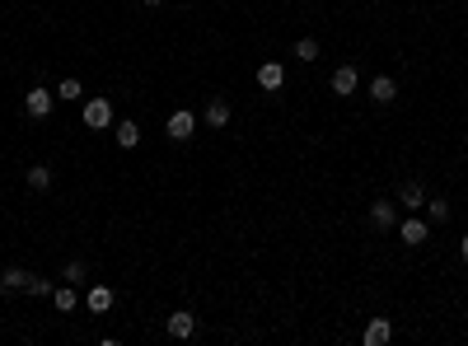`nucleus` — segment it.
Returning a JSON list of instances; mask_svg holds the SVG:
<instances>
[{
    "label": "nucleus",
    "mask_w": 468,
    "mask_h": 346,
    "mask_svg": "<svg viewBox=\"0 0 468 346\" xmlns=\"http://www.w3.org/2000/svg\"><path fill=\"white\" fill-rule=\"evenodd\" d=\"M356 90H361L356 66H351V61H346V66H337V70H333V94H337V99H351Z\"/></svg>",
    "instance_id": "nucleus-1"
},
{
    "label": "nucleus",
    "mask_w": 468,
    "mask_h": 346,
    "mask_svg": "<svg viewBox=\"0 0 468 346\" xmlns=\"http://www.w3.org/2000/svg\"><path fill=\"white\" fill-rule=\"evenodd\" d=\"M52 108H56L52 90H28V94H23V112H28V117H47Z\"/></svg>",
    "instance_id": "nucleus-2"
},
{
    "label": "nucleus",
    "mask_w": 468,
    "mask_h": 346,
    "mask_svg": "<svg viewBox=\"0 0 468 346\" xmlns=\"http://www.w3.org/2000/svg\"><path fill=\"white\" fill-rule=\"evenodd\" d=\"M108 122H112V103L108 99H90V103H85V126H90V131H103Z\"/></svg>",
    "instance_id": "nucleus-3"
},
{
    "label": "nucleus",
    "mask_w": 468,
    "mask_h": 346,
    "mask_svg": "<svg viewBox=\"0 0 468 346\" xmlns=\"http://www.w3.org/2000/svg\"><path fill=\"white\" fill-rule=\"evenodd\" d=\"M164 131H169V141H188V136L197 131V112L179 108V112H174V117H169V126H164Z\"/></svg>",
    "instance_id": "nucleus-4"
},
{
    "label": "nucleus",
    "mask_w": 468,
    "mask_h": 346,
    "mask_svg": "<svg viewBox=\"0 0 468 346\" xmlns=\"http://www.w3.org/2000/svg\"><path fill=\"white\" fill-rule=\"evenodd\" d=\"M257 85L277 94L281 85H286V66H281V61H262V66H257Z\"/></svg>",
    "instance_id": "nucleus-5"
},
{
    "label": "nucleus",
    "mask_w": 468,
    "mask_h": 346,
    "mask_svg": "<svg viewBox=\"0 0 468 346\" xmlns=\"http://www.w3.org/2000/svg\"><path fill=\"white\" fill-rule=\"evenodd\" d=\"M398 234H403V244H408V248H417V244H426V239H431V229H426V220H417V215H413V220L398 225Z\"/></svg>",
    "instance_id": "nucleus-6"
},
{
    "label": "nucleus",
    "mask_w": 468,
    "mask_h": 346,
    "mask_svg": "<svg viewBox=\"0 0 468 346\" xmlns=\"http://www.w3.org/2000/svg\"><path fill=\"white\" fill-rule=\"evenodd\" d=\"M389 337H393V323H389V318H370V323H366V337H361V342H366V346H384Z\"/></svg>",
    "instance_id": "nucleus-7"
},
{
    "label": "nucleus",
    "mask_w": 468,
    "mask_h": 346,
    "mask_svg": "<svg viewBox=\"0 0 468 346\" xmlns=\"http://www.w3.org/2000/svg\"><path fill=\"white\" fill-rule=\"evenodd\" d=\"M197 333V318H192V313H169V337H179V342H188V337Z\"/></svg>",
    "instance_id": "nucleus-8"
},
{
    "label": "nucleus",
    "mask_w": 468,
    "mask_h": 346,
    "mask_svg": "<svg viewBox=\"0 0 468 346\" xmlns=\"http://www.w3.org/2000/svg\"><path fill=\"white\" fill-rule=\"evenodd\" d=\"M398 201L408 206V211H422V206H426V188H422V183H413V178H408V183L398 188Z\"/></svg>",
    "instance_id": "nucleus-9"
},
{
    "label": "nucleus",
    "mask_w": 468,
    "mask_h": 346,
    "mask_svg": "<svg viewBox=\"0 0 468 346\" xmlns=\"http://www.w3.org/2000/svg\"><path fill=\"white\" fill-rule=\"evenodd\" d=\"M85 309H90V313H108V309H112V291H108V286H90Z\"/></svg>",
    "instance_id": "nucleus-10"
},
{
    "label": "nucleus",
    "mask_w": 468,
    "mask_h": 346,
    "mask_svg": "<svg viewBox=\"0 0 468 346\" xmlns=\"http://www.w3.org/2000/svg\"><path fill=\"white\" fill-rule=\"evenodd\" d=\"M370 99H375V103H393V99H398V85H393L389 75H375V80H370Z\"/></svg>",
    "instance_id": "nucleus-11"
},
{
    "label": "nucleus",
    "mask_w": 468,
    "mask_h": 346,
    "mask_svg": "<svg viewBox=\"0 0 468 346\" xmlns=\"http://www.w3.org/2000/svg\"><path fill=\"white\" fill-rule=\"evenodd\" d=\"M201 122H206V126H230V103L211 99V103H206V112H201Z\"/></svg>",
    "instance_id": "nucleus-12"
},
{
    "label": "nucleus",
    "mask_w": 468,
    "mask_h": 346,
    "mask_svg": "<svg viewBox=\"0 0 468 346\" xmlns=\"http://www.w3.org/2000/svg\"><path fill=\"white\" fill-rule=\"evenodd\" d=\"M370 220H375L379 229H389V225H398V211H393V201H375V206H370Z\"/></svg>",
    "instance_id": "nucleus-13"
},
{
    "label": "nucleus",
    "mask_w": 468,
    "mask_h": 346,
    "mask_svg": "<svg viewBox=\"0 0 468 346\" xmlns=\"http://www.w3.org/2000/svg\"><path fill=\"white\" fill-rule=\"evenodd\" d=\"M52 304H56V309H61V313H70V309H75V304H80L75 286H70V281H66V286H56V291H52Z\"/></svg>",
    "instance_id": "nucleus-14"
},
{
    "label": "nucleus",
    "mask_w": 468,
    "mask_h": 346,
    "mask_svg": "<svg viewBox=\"0 0 468 346\" xmlns=\"http://www.w3.org/2000/svg\"><path fill=\"white\" fill-rule=\"evenodd\" d=\"M117 146L136 150V146H141V126H136V122H117Z\"/></svg>",
    "instance_id": "nucleus-15"
},
{
    "label": "nucleus",
    "mask_w": 468,
    "mask_h": 346,
    "mask_svg": "<svg viewBox=\"0 0 468 346\" xmlns=\"http://www.w3.org/2000/svg\"><path fill=\"white\" fill-rule=\"evenodd\" d=\"M28 286V271H19V267H10V271H0V291L10 295V291H23Z\"/></svg>",
    "instance_id": "nucleus-16"
},
{
    "label": "nucleus",
    "mask_w": 468,
    "mask_h": 346,
    "mask_svg": "<svg viewBox=\"0 0 468 346\" xmlns=\"http://www.w3.org/2000/svg\"><path fill=\"white\" fill-rule=\"evenodd\" d=\"M56 99H66V103H80V99H85V85H80L75 75H70V80H61V85H56Z\"/></svg>",
    "instance_id": "nucleus-17"
},
{
    "label": "nucleus",
    "mask_w": 468,
    "mask_h": 346,
    "mask_svg": "<svg viewBox=\"0 0 468 346\" xmlns=\"http://www.w3.org/2000/svg\"><path fill=\"white\" fill-rule=\"evenodd\" d=\"M28 188H33V192H47V188H52V168H47V164H33V168H28Z\"/></svg>",
    "instance_id": "nucleus-18"
},
{
    "label": "nucleus",
    "mask_w": 468,
    "mask_h": 346,
    "mask_svg": "<svg viewBox=\"0 0 468 346\" xmlns=\"http://www.w3.org/2000/svg\"><path fill=\"white\" fill-rule=\"evenodd\" d=\"M426 211H431V220H435V225H445V220H450V201H440V197H426Z\"/></svg>",
    "instance_id": "nucleus-19"
},
{
    "label": "nucleus",
    "mask_w": 468,
    "mask_h": 346,
    "mask_svg": "<svg viewBox=\"0 0 468 346\" xmlns=\"http://www.w3.org/2000/svg\"><path fill=\"white\" fill-rule=\"evenodd\" d=\"M23 291H28V295H38V300H47V295H52L56 286H52V281H43V276H28V286H23Z\"/></svg>",
    "instance_id": "nucleus-20"
},
{
    "label": "nucleus",
    "mask_w": 468,
    "mask_h": 346,
    "mask_svg": "<svg viewBox=\"0 0 468 346\" xmlns=\"http://www.w3.org/2000/svg\"><path fill=\"white\" fill-rule=\"evenodd\" d=\"M295 56H300V61H319V43H314V38H300V43H295Z\"/></svg>",
    "instance_id": "nucleus-21"
},
{
    "label": "nucleus",
    "mask_w": 468,
    "mask_h": 346,
    "mask_svg": "<svg viewBox=\"0 0 468 346\" xmlns=\"http://www.w3.org/2000/svg\"><path fill=\"white\" fill-rule=\"evenodd\" d=\"M61 276H66L70 286H85V276H90V271H85V262H66V271H61Z\"/></svg>",
    "instance_id": "nucleus-22"
},
{
    "label": "nucleus",
    "mask_w": 468,
    "mask_h": 346,
    "mask_svg": "<svg viewBox=\"0 0 468 346\" xmlns=\"http://www.w3.org/2000/svg\"><path fill=\"white\" fill-rule=\"evenodd\" d=\"M459 253H464V262H468V234H464V239H459Z\"/></svg>",
    "instance_id": "nucleus-23"
},
{
    "label": "nucleus",
    "mask_w": 468,
    "mask_h": 346,
    "mask_svg": "<svg viewBox=\"0 0 468 346\" xmlns=\"http://www.w3.org/2000/svg\"><path fill=\"white\" fill-rule=\"evenodd\" d=\"M145 5H164V0H145Z\"/></svg>",
    "instance_id": "nucleus-24"
}]
</instances>
